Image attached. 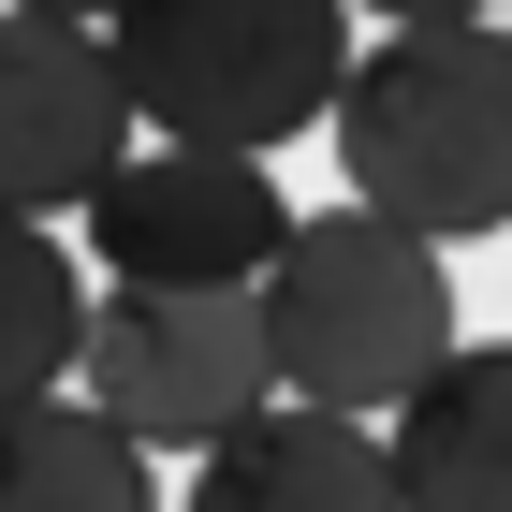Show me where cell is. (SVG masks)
I'll list each match as a JSON object with an SVG mask.
<instances>
[{
	"label": "cell",
	"mask_w": 512,
	"mask_h": 512,
	"mask_svg": "<svg viewBox=\"0 0 512 512\" xmlns=\"http://www.w3.org/2000/svg\"><path fill=\"white\" fill-rule=\"evenodd\" d=\"M0 512H161V469L88 395H30L0 410Z\"/></svg>",
	"instance_id": "cell-9"
},
{
	"label": "cell",
	"mask_w": 512,
	"mask_h": 512,
	"mask_svg": "<svg viewBox=\"0 0 512 512\" xmlns=\"http://www.w3.org/2000/svg\"><path fill=\"white\" fill-rule=\"evenodd\" d=\"M74 395L118 439H147V454H220L249 410H278L264 293H103Z\"/></svg>",
	"instance_id": "cell-4"
},
{
	"label": "cell",
	"mask_w": 512,
	"mask_h": 512,
	"mask_svg": "<svg viewBox=\"0 0 512 512\" xmlns=\"http://www.w3.org/2000/svg\"><path fill=\"white\" fill-rule=\"evenodd\" d=\"M264 366L293 410H337V425L410 410L454 366V264L366 205H308L293 249L264 264Z\"/></svg>",
	"instance_id": "cell-2"
},
{
	"label": "cell",
	"mask_w": 512,
	"mask_h": 512,
	"mask_svg": "<svg viewBox=\"0 0 512 512\" xmlns=\"http://www.w3.org/2000/svg\"><path fill=\"white\" fill-rule=\"evenodd\" d=\"M308 205L235 147H132L88 205V264L103 293H264Z\"/></svg>",
	"instance_id": "cell-5"
},
{
	"label": "cell",
	"mask_w": 512,
	"mask_h": 512,
	"mask_svg": "<svg viewBox=\"0 0 512 512\" xmlns=\"http://www.w3.org/2000/svg\"><path fill=\"white\" fill-rule=\"evenodd\" d=\"M103 44L161 147H235V161H278L308 118H337L366 59L352 0H118Z\"/></svg>",
	"instance_id": "cell-3"
},
{
	"label": "cell",
	"mask_w": 512,
	"mask_h": 512,
	"mask_svg": "<svg viewBox=\"0 0 512 512\" xmlns=\"http://www.w3.org/2000/svg\"><path fill=\"white\" fill-rule=\"evenodd\" d=\"M0 15H74V30H103L118 0H0Z\"/></svg>",
	"instance_id": "cell-12"
},
{
	"label": "cell",
	"mask_w": 512,
	"mask_h": 512,
	"mask_svg": "<svg viewBox=\"0 0 512 512\" xmlns=\"http://www.w3.org/2000/svg\"><path fill=\"white\" fill-rule=\"evenodd\" d=\"M498 30H512V0H498Z\"/></svg>",
	"instance_id": "cell-13"
},
{
	"label": "cell",
	"mask_w": 512,
	"mask_h": 512,
	"mask_svg": "<svg viewBox=\"0 0 512 512\" xmlns=\"http://www.w3.org/2000/svg\"><path fill=\"white\" fill-rule=\"evenodd\" d=\"M352 15H395V30H469V15H498V0H352Z\"/></svg>",
	"instance_id": "cell-11"
},
{
	"label": "cell",
	"mask_w": 512,
	"mask_h": 512,
	"mask_svg": "<svg viewBox=\"0 0 512 512\" xmlns=\"http://www.w3.org/2000/svg\"><path fill=\"white\" fill-rule=\"evenodd\" d=\"M132 161L118 44L74 15H0V220H88L103 176Z\"/></svg>",
	"instance_id": "cell-6"
},
{
	"label": "cell",
	"mask_w": 512,
	"mask_h": 512,
	"mask_svg": "<svg viewBox=\"0 0 512 512\" xmlns=\"http://www.w3.org/2000/svg\"><path fill=\"white\" fill-rule=\"evenodd\" d=\"M191 512H395V454L381 425H337V410H249L220 454H191Z\"/></svg>",
	"instance_id": "cell-8"
},
{
	"label": "cell",
	"mask_w": 512,
	"mask_h": 512,
	"mask_svg": "<svg viewBox=\"0 0 512 512\" xmlns=\"http://www.w3.org/2000/svg\"><path fill=\"white\" fill-rule=\"evenodd\" d=\"M88 293L74 249L44 235V220H0V410H30V395H74L88 366Z\"/></svg>",
	"instance_id": "cell-10"
},
{
	"label": "cell",
	"mask_w": 512,
	"mask_h": 512,
	"mask_svg": "<svg viewBox=\"0 0 512 512\" xmlns=\"http://www.w3.org/2000/svg\"><path fill=\"white\" fill-rule=\"evenodd\" d=\"M337 176H352L366 220L395 235H498L512 220V30L469 15V30H381L337 88Z\"/></svg>",
	"instance_id": "cell-1"
},
{
	"label": "cell",
	"mask_w": 512,
	"mask_h": 512,
	"mask_svg": "<svg viewBox=\"0 0 512 512\" xmlns=\"http://www.w3.org/2000/svg\"><path fill=\"white\" fill-rule=\"evenodd\" d=\"M395 512H512V337H454L410 410L381 425Z\"/></svg>",
	"instance_id": "cell-7"
}]
</instances>
